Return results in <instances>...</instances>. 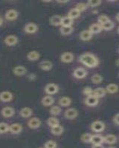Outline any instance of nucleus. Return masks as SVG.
<instances>
[{
	"label": "nucleus",
	"mask_w": 119,
	"mask_h": 148,
	"mask_svg": "<svg viewBox=\"0 0 119 148\" xmlns=\"http://www.w3.org/2000/svg\"><path fill=\"white\" fill-rule=\"evenodd\" d=\"M80 62L89 68L97 67L99 64V61L98 58L94 54L91 53H85L80 55L79 58Z\"/></svg>",
	"instance_id": "obj_1"
},
{
	"label": "nucleus",
	"mask_w": 119,
	"mask_h": 148,
	"mask_svg": "<svg viewBox=\"0 0 119 148\" xmlns=\"http://www.w3.org/2000/svg\"><path fill=\"white\" fill-rule=\"evenodd\" d=\"M91 128L95 133H101L105 129V125L101 121H95L91 125Z\"/></svg>",
	"instance_id": "obj_2"
},
{
	"label": "nucleus",
	"mask_w": 119,
	"mask_h": 148,
	"mask_svg": "<svg viewBox=\"0 0 119 148\" xmlns=\"http://www.w3.org/2000/svg\"><path fill=\"white\" fill-rule=\"evenodd\" d=\"M58 90H59L58 86L57 84H54V83H50V84H46V87H45V92L49 96L50 95L56 94Z\"/></svg>",
	"instance_id": "obj_3"
},
{
	"label": "nucleus",
	"mask_w": 119,
	"mask_h": 148,
	"mask_svg": "<svg viewBox=\"0 0 119 148\" xmlns=\"http://www.w3.org/2000/svg\"><path fill=\"white\" fill-rule=\"evenodd\" d=\"M77 116H78V111L75 108H68L65 111V117L67 119H75Z\"/></svg>",
	"instance_id": "obj_4"
},
{
	"label": "nucleus",
	"mask_w": 119,
	"mask_h": 148,
	"mask_svg": "<svg viewBox=\"0 0 119 148\" xmlns=\"http://www.w3.org/2000/svg\"><path fill=\"white\" fill-rule=\"evenodd\" d=\"M73 75L76 79H81L86 76L87 72L83 67H77L74 71Z\"/></svg>",
	"instance_id": "obj_5"
},
{
	"label": "nucleus",
	"mask_w": 119,
	"mask_h": 148,
	"mask_svg": "<svg viewBox=\"0 0 119 148\" xmlns=\"http://www.w3.org/2000/svg\"><path fill=\"white\" fill-rule=\"evenodd\" d=\"M38 27L35 23L33 22H29V23L26 24L25 27H24V30L26 31L27 34H33L37 31Z\"/></svg>",
	"instance_id": "obj_6"
},
{
	"label": "nucleus",
	"mask_w": 119,
	"mask_h": 148,
	"mask_svg": "<svg viewBox=\"0 0 119 148\" xmlns=\"http://www.w3.org/2000/svg\"><path fill=\"white\" fill-rule=\"evenodd\" d=\"M99 102V99H98L96 96L94 95H91V96H87L86 99L85 100V103L86 105L90 107L96 106Z\"/></svg>",
	"instance_id": "obj_7"
},
{
	"label": "nucleus",
	"mask_w": 119,
	"mask_h": 148,
	"mask_svg": "<svg viewBox=\"0 0 119 148\" xmlns=\"http://www.w3.org/2000/svg\"><path fill=\"white\" fill-rule=\"evenodd\" d=\"M18 12L17 10H14V9H10V10H7L6 13H5V18L6 19L9 21H13V20H15L16 18L18 17Z\"/></svg>",
	"instance_id": "obj_8"
},
{
	"label": "nucleus",
	"mask_w": 119,
	"mask_h": 148,
	"mask_svg": "<svg viewBox=\"0 0 119 148\" xmlns=\"http://www.w3.org/2000/svg\"><path fill=\"white\" fill-rule=\"evenodd\" d=\"M41 125V121L39 119L37 118V117H34L32 119H30L29 121H28V126L31 129H37V128L39 127Z\"/></svg>",
	"instance_id": "obj_9"
},
{
	"label": "nucleus",
	"mask_w": 119,
	"mask_h": 148,
	"mask_svg": "<svg viewBox=\"0 0 119 148\" xmlns=\"http://www.w3.org/2000/svg\"><path fill=\"white\" fill-rule=\"evenodd\" d=\"M13 99V94L9 91H3L0 92V100L2 102H9Z\"/></svg>",
	"instance_id": "obj_10"
},
{
	"label": "nucleus",
	"mask_w": 119,
	"mask_h": 148,
	"mask_svg": "<svg viewBox=\"0 0 119 148\" xmlns=\"http://www.w3.org/2000/svg\"><path fill=\"white\" fill-rule=\"evenodd\" d=\"M4 42L8 46H14L18 42V38L15 35H9L5 38Z\"/></svg>",
	"instance_id": "obj_11"
},
{
	"label": "nucleus",
	"mask_w": 119,
	"mask_h": 148,
	"mask_svg": "<svg viewBox=\"0 0 119 148\" xmlns=\"http://www.w3.org/2000/svg\"><path fill=\"white\" fill-rule=\"evenodd\" d=\"M2 115L5 117V118H10L14 116V113H15V110L13 108L11 107H5L1 111Z\"/></svg>",
	"instance_id": "obj_12"
},
{
	"label": "nucleus",
	"mask_w": 119,
	"mask_h": 148,
	"mask_svg": "<svg viewBox=\"0 0 119 148\" xmlns=\"http://www.w3.org/2000/svg\"><path fill=\"white\" fill-rule=\"evenodd\" d=\"M22 126L19 123H14L9 127V131L12 134H19L22 132Z\"/></svg>",
	"instance_id": "obj_13"
},
{
	"label": "nucleus",
	"mask_w": 119,
	"mask_h": 148,
	"mask_svg": "<svg viewBox=\"0 0 119 148\" xmlns=\"http://www.w3.org/2000/svg\"><path fill=\"white\" fill-rule=\"evenodd\" d=\"M60 59L64 63H70L74 60V55L71 52H65L61 55Z\"/></svg>",
	"instance_id": "obj_14"
},
{
	"label": "nucleus",
	"mask_w": 119,
	"mask_h": 148,
	"mask_svg": "<svg viewBox=\"0 0 119 148\" xmlns=\"http://www.w3.org/2000/svg\"><path fill=\"white\" fill-rule=\"evenodd\" d=\"M91 143L93 145H102L104 143V136L100 134L92 135V138H91Z\"/></svg>",
	"instance_id": "obj_15"
},
{
	"label": "nucleus",
	"mask_w": 119,
	"mask_h": 148,
	"mask_svg": "<svg viewBox=\"0 0 119 148\" xmlns=\"http://www.w3.org/2000/svg\"><path fill=\"white\" fill-rule=\"evenodd\" d=\"M39 67H40V69H42L43 71H48L52 68L53 64L51 63V62L48 60H44L42 61L39 64Z\"/></svg>",
	"instance_id": "obj_16"
},
{
	"label": "nucleus",
	"mask_w": 119,
	"mask_h": 148,
	"mask_svg": "<svg viewBox=\"0 0 119 148\" xmlns=\"http://www.w3.org/2000/svg\"><path fill=\"white\" fill-rule=\"evenodd\" d=\"M117 141V137L113 134H107L104 137V142L108 145H114Z\"/></svg>",
	"instance_id": "obj_17"
},
{
	"label": "nucleus",
	"mask_w": 119,
	"mask_h": 148,
	"mask_svg": "<svg viewBox=\"0 0 119 148\" xmlns=\"http://www.w3.org/2000/svg\"><path fill=\"white\" fill-rule=\"evenodd\" d=\"M19 114L22 118H29L33 114V110L30 108H23L19 111Z\"/></svg>",
	"instance_id": "obj_18"
},
{
	"label": "nucleus",
	"mask_w": 119,
	"mask_h": 148,
	"mask_svg": "<svg viewBox=\"0 0 119 148\" xmlns=\"http://www.w3.org/2000/svg\"><path fill=\"white\" fill-rule=\"evenodd\" d=\"M14 73L15 74L16 76H23L25 74L27 73V69H26V67H25L24 66H17L14 68Z\"/></svg>",
	"instance_id": "obj_19"
},
{
	"label": "nucleus",
	"mask_w": 119,
	"mask_h": 148,
	"mask_svg": "<svg viewBox=\"0 0 119 148\" xmlns=\"http://www.w3.org/2000/svg\"><path fill=\"white\" fill-rule=\"evenodd\" d=\"M62 18L63 17L59 15H54L50 18V23L54 26L61 25Z\"/></svg>",
	"instance_id": "obj_20"
},
{
	"label": "nucleus",
	"mask_w": 119,
	"mask_h": 148,
	"mask_svg": "<svg viewBox=\"0 0 119 148\" xmlns=\"http://www.w3.org/2000/svg\"><path fill=\"white\" fill-rule=\"evenodd\" d=\"M93 34L89 30H84L81 31L80 34V38L83 41H88L92 38Z\"/></svg>",
	"instance_id": "obj_21"
},
{
	"label": "nucleus",
	"mask_w": 119,
	"mask_h": 148,
	"mask_svg": "<svg viewBox=\"0 0 119 148\" xmlns=\"http://www.w3.org/2000/svg\"><path fill=\"white\" fill-rule=\"evenodd\" d=\"M106 93H107V90L106 89L103 88H98L96 89H95L93 90V94L95 96L98 98V99H100V98H103L105 96Z\"/></svg>",
	"instance_id": "obj_22"
},
{
	"label": "nucleus",
	"mask_w": 119,
	"mask_h": 148,
	"mask_svg": "<svg viewBox=\"0 0 119 148\" xmlns=\"http://www.w3.org/2000/svg\"><path fill=\"white\" fill-rule=\"evenodd\" d=\"M89 30L92 33V34H99L100 32H101V30H102V27H101V25H100V24L98 23H94L92 25H91L90 27H89Z\"/></svg>",
	"instance_id": "obj_23"
},
{
	"label": "nucleus",
	"mask_w": 119,
	"mask_h": 148,
	"mask_svg": "<svg viewBox=\"0 0 119 148\" xmlns=\"http://www.w3.org/2000/svg\"><path fill=\"white\" fill-rule=\"evenodd\" d=\"M118 90H119L118 86L116 84H114V83L109 84L107 86V88H106V90H107V92H108L109 93H111V94L116 93V92L118 91Z\"/></svg>",
	"instance_id": "obj_24"
},
{
	"label": "nucleus",
	"mask_w": 119,
	"mask_h": 148,
	"mask_svg": "<svg viewBox=\"0 0 119 148\" xmlns=\"http://www.w3.org/2000/svg\"><path fill=\"white\" fill-rule=\"evenodd\" d=\"M74 20L70 17L64 16L62 18V22H61V25L63 27H71L72 24H73Z\"/></svg>",
	"instance_id": "obj_25"
},
{
	"label": "nucleus",
	"mask_w": 119,
	"mask_h": 148,
	"mask_svg": "<svg viewBox=\"0 0 119 148\" xmlns=\"http://www.w3.org/2000/svg\"><path fill=\"white\" fill-rule=\"evenodd\" d=\"M59 104L62 107H68L71 104V99L69 97L63 96V97H61L59 99Z\"/></svg>",
	"instance_id": "obj_26"
},
{
	"label": "nucleus",
	"mask_w": 119,
	"mask_h": 148,
	"mask_svg": "<svg viewBox=\"0 0 119 148\" xmlns=\"http://www.w3.org/2000/svg\"><path fill=\"white\" fill-rule=\"evenodd\" d=\"M54 99L51 96H46L43 98V99H42V103L44 106H51L52 105L53 103H54Z\"/></svg>",
	"instance_id": "obj_27"
},
{
	"label": "nucleus",
	"mask_w": 119,
	"mask_h": 148,
	"mask_svg": "<svg viewBox=\"0 0 119 148\" xmlns=\"http://www.w3.org/2000/svg\"><path fill=\"white\" fill-rule=\"evenodd\" d=\"M39 53L37 51H30V52L27 54V59H28L29 61H37V59H39Z\"/></svg>",
	"instance_id": "obj_28"
},
{
	"label": "nucleus",
	"mask_w": 119,
	"mask_h": 148,
	"mask_svg": "<svg viewBox=\"0 0 119 148\" xmlns=\"http://www.w3.org/2000/svg\"><path fill=\"white\" fill-rule=\"evenodd\" d=\"M101 25V27H102V30H111L112 29L114 28L115 24H114V22L109 19L108 22H105V23L102 24V25Z\"/></svg>",
	"instance_id": "obj_29"
},
{
	"label": "nucleus",
	"mask_w": 119,
	"mask_h": 148,
	"mask_svg": "<svg viewBox=\"0 0 119 148\" xmlns=\"http://www.w3.org/2000/svg\"><path fill=\"white\" fill-rule=\"evenodd\" d=\"M80 12L78 10H77L76 8H72L69 10L68 14V16L70 17L71 18H72L74 20V18H76L77 17L80 16Z\"/></svg>",
	"instance_id": "obj_30"
},
{
	"label": "nucleus",
	"mask_w": 119,
	"mask_h": 148,
	"mask_svg": "<svg viewBox=\"0 0 119 148\" xmlns=\"http://www.w3.org/2000/svg\"><path fill=\"white\" fill-rule=\"evenodd\" d=\"M91 81L94 84H100L103 81V76L100 74H94L91 77Z\"/></svg>",
	"instance_id": "obj_31"
},
{
	"label": "nucleus",
	"mask_w": 119,
	"mask_h": 148,
	"mask_svg": "<svg viewBox=\"0 0 119 148\" xmlns=\"http://www.w3.org/2000/svg\"><path fill=\"white\" fill-rule=\"evenodd\" d=\"M51 132L52 134L56 135V136H59V135H61L63 133V127L59 125L57 126L51 128Z\"/></svg>",
	"instance_id": "obj_32"
},
{
	"label": "nucleus",
	"mask_w": 119,
	"mask_h": 148,
	"mask_svg": "<svg viewBox=\"0 0 119 148\" xmlns=\"http://www.w3.org/2000/svg\"><path fill=\"white\" fill-rule=\"evenodd\" d=\"M47 124L48 125L49 127H51V128L59 125V120H58L57 119L55 118V117H51V118L48 119L47 121Z\"/></svg>",
	"instance_id": "obj_33"
},
{
	"label": "nucleus",
	"mask_w": 119,
	"mask_h": 148,
	"mask_svg": "<svg viewBox=\"0 0 119 148\" xmlns=\"http://www.w3.org/2000/svg\"><path fill=\"white\" fill-rule=\"evenodd\" d=\"M72 32H73V27H72V26L71 27H63L62 26L61 28H60V34L62 35H69Z\"/></svg>",
	"instance_id": "obj_34"
},
{
	"label": "nucleus",
	"mask_w": 119,
	"mask_h": 148,
	"mask_svg": "<svg viewBox=\"0 0 119 148\" xmlns=\"http://www.w3.org/2000/svg\"><path fill=\"white\" fill-rule=\"evenodd\" d=\"M92 134L90 133H84L81 136V141L84 143H91V138H92Z\"/></svg>",
	"instance_id": "obj_35"
},
{
	"label": "nucleus",
	"mask_w": 119,
	"mask_h": 148,
	"mask_svg": "<svg viewBox=\"0 0 119 148\" xmlns=\"http://www.w3.org/2000/svg\"><path fill=\"white\" fill-rule=\"evenodd\" d=\"M9 125L7 123L5 122H0V133L3 134V133H6L7 132L9 131Z\"/></svg>",
	"instance_id": "obj_36"
},
{
	"label": "nucleus",
	"mask_w": 119,
	"mask_h": 148,
	"mask_svg": "<svg viewBox=\"0 0 119 148\" xmlns=\"http://www.w3.org/2000/svg\"><path fill=\"white\" fill-rule=\"evenodd\" d=\"M60 112H61V109L58 106H53L50 109V113L53 116H57V115L60 113Z\"/></svg>",
	"instance_id": "obj_37"
},
{
	"label": "nucleus",
	"mask_w": 119,
	"mask_h": 148,
	"mask_svg": "<svg viewBox=\"0 0 119 148\" xmlns=\"http://www.w3.org/2000/svg\"><path fill=\"white\" fill-rule=\"evenodd\" d=\"M101 4V1L100 0H90L87 2V5L90 6L92 8L98 7Z\"/></svg>",
	"instance_id": "obj_38"
},
{
	"label": "nucleus",
	"mask_w": 119,
	"mask_h": 148,
	"mask_svg": "<svg viewBox=\"0 0 119 148\" xmlns=\"http://www.w3.org/2000/svg\"><path fill=\"white\" fill-rule=\"evenodd\" d=\"M57 145L55 141L49 140L46 142L44 148H57Z\"/></svg>",
	"instance_id": "obj_39"
},
{
	"label": "nucleus",
	"mask_w": 119,
	"mask_h": 148,
	"mask_svg": "<svg viewBox=\"0 0 119 148\" xmlns=\"http://www.w3.org/2000/svg\"><path fill=\"white\" fill-rule=\"evenodd\" d=\"M87 6H88L87 4L83 3V2H79V3H77L76 5L75 8H76L77 10H78L80 12H81L83 11V10H85L87 8Z\"/></svg>",
	"instance_id": "obj_40"
},
{
	"label": "nucleus",
	"mask_w": 119,
	"mask_h": 148,
	"mask_svg": "<svg viewBox=\"0 0 119 148\" xmlns=\"http://www.w3.org/2000/svg\"><path fill=\"white\" fill-rule=\"evenodd\" d=\"M109 20V17L107 16V15H100L99 16L98 18V23L100 24V25H102V24L108 22Z\"/></svg>",
	"instance_id": "obj_41"
},
{
	"label": "nucleus",
	"mask_w": 119,
	"mask_h": 148,
	"mask_svg": "<svg viewBox=\"0 0 119 148\" xmlns=\"http://www.w3.org/2000/svg\"><path fill=\"white\" fill-rule=\"evenodd\" d=\"M83 94L86 95V96H91V95L93 94V90L90 87H86V88H83Z\"/></svg>",
	"instance_id": "obj_42"
},
{
	"label": "nucleus",
	"mask_w": 119,
	"mask_h": 148,
	"mask_svg": "<svg viewBox=\"0 0 119 148\" xmlns=\"http://www.w3.org/2000/svg\"><path fill=\"white\" fill-rule=\"evenodd\" d=\"M113 121H114V122L116 123V125H119V113H117V114L114 116Z\"/></svg>",
	"instance_id": "obj_43"
},
{
	"label": "nucleus",
	"mask_w": 119,
	"mask_h": 148,
	"mask_svg": "<svg viewBox=\"0 0 119 148\" xmlns=\"http://www.w3.org/2000/svg\"><path fill=\"white\" fill-rule=\"evenodd\" d=\"M92 148H104L102 145H95L92 146Z\"/></svg>",
	"instance_id": "obj_44"
},
{
	"label": "nucleus",
	"mask_w": 119,
	"mask_h": 148,
	"mask_svg": "<svg viewBox=\"0 0 119 148\" xmlns=\"http://www.w3.org/2000/svg\"><path fill=\"white\" fill-rule=\"evenodd\" d=\"M28 78L30 79H31V80H34L36 79V76L34 74H30L28 76Z\"/></svg>",
	"instance_id": "obj_45"
},
{
	"label": "nucleus",
	"mask_w": 119,
	"mask_h": 148,
	"mask_svg": "<svg viewBox=\"0 0 119 148\" xmlns=\"http://www.w3.org/2000/svg\"><path fill=\"white\" fill-rule=\"evenodd\" d=\"M2 23H3V19H2V18L1 16H0V26L2 25Z\"/></svg>",
	"instance_id": "obj_46"
},
{
	"label": "nucleus",
	"mask_w": 119,
	"mask_h": 148,
	"mask_svg": "<svg viewBox=\"0 0 119 148\" xmlns=\"http://www.w3.org/2000/svg\"><path fill=\"white\" fill-rule=\"evenodd\" d=\"M68 2V1H57V2H59V3H66Z\"/></svg>",
	"instance_id": "obj_47"
},
{
	"label": "nucleus",
	"mask_w": 119,
	"mask_h": 148,
	"mask_svg": "<svg viewBox=\"0 0 119 148\" xmlns=\"http://www.w3.org/2000/svg\"><path fill=\"white\" fill-rule=\"evenodd\" d=\"M116 18V20H117L118 22H119V13H118V14H117Z\"/></svg>",
	"instance_id": "obj_48"
},
{
	"label": "nucleus",
	"mask_w": 119,
	"mask_h": 148,
	"mask_svg": "<svg viewBox=\"0 0 119 148\" xmlns=\"http://www.w3.org/2000/svg\"><path fill=\"white\" fill-rule=\"evenodd\" d=\"M116 65L118 66V67H119V59H117V61H116Z\"/></svg>",
	"instance_id": "obj_49"
},
{
	"label": "nucleus",
	"mask_w": 119,
	"mask_h": 148,
	"mask_svg": "<svg viewBox=\"0 0 119 148\" xmlns=\"http://www.w3.org/2000/svg\"><path fill=\"white\" fill-rule=\"evenodd\" d=\"M117 33L119 34V26L118 27V28H117Z\"/></svg>",
	"instance_id": "obj_50"
},
{
	"label": "nucleus",
	"mask_w": 119,
	"mask_h": 148,
	"mask_svg": "<svg viewBox=\"0 0 119 148\" xmlns=\"http://www.w3.org/2000/svg\"><path fill=\"white\" fill-rule=\"evenodd\" d=\"M108 148H116V147H109Z\"/></svg>",
	"instance_id": "obj_51"
},
{
	"label": "nucleus",
	"mask_w": 119,
	"mask_h": 148,
	"mask_svg": "<svg viewBox=\"0 0 119 148\" xmlns=\"http://www.w3.org/2000/svg\"><path fill=\"white\" fill-rule=\"evenodd\" d=\"M39 148H43V147H39Z\"/></svg>",
	"instance_id": "obj_52"
},
{
	"label": "nucleus",
	"mask_w": 119,
	"mask_h": 148,
	"mask_svg": "<svg viewBox=\"0 0 119 148\" xmlns=\"http://www.w3.org/2000/svg\"><path fill=\"white\" fill-rule=\"evenodd\" d=\"M118 52H119V49H118Z\"/></svg>",
	"instance_id": "obj_53"
}]
</instances>
